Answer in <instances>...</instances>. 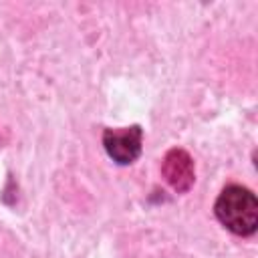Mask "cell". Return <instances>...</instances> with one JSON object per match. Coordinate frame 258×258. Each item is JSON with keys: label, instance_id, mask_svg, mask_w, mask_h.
Wrapping results in <instances>:
<instances>
[{"label": "cell", "instance_id": "obj_1", "mask_svg": "<svg viewBox=\"0 0 258 258\" xmlns=\"http://www.w3.org/2000/svg\"><path fill=\"white\" fill-rule=\"evenodd\" d=\"M218 220L238 236H250L258 228V202L256 196L242 185H228L216 200Z\"/></svg>", "mask_w": 258, "mask_h": 258}, {"label": "cell", "instance_id": "obj_2", "mask_svg": "<svg viewBox=\"0 0 258 258\" xmlns=\"http://www.w3.org/2000/svg\"><path fill=\"white\" fill-rule=\"evenodd\" d=\"M141 141L143 131L139 125L123 129H105L103 133V145L107 155L121 165H129L141 155Z\"/></svg>", "mask_w": 258, "mask_h": 258}, {"label": "cell", "instance_id": "obj_3", "mask_svg": "<svg viewBox=\"0 0 258 258\" xmlns=\"http://www.w3.org/2000/svg\"><path fill=\"white\" fill-rule=\"evenodd\" d=\"M161 173L165 177V181L171 185V189H175L177 194L187 191L194 185V159L189 157V153L185 149H169L167 155L163 157L161 163Z\"/></svg>", "mask_w": 258, "mask_h": 258}]
</instances>
